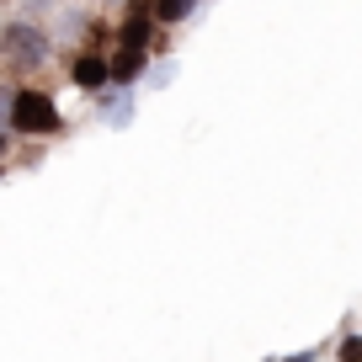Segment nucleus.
<instances>
[{"instance_id":"nucleus-6","label":"nucleus","mask_w":362,"mask_h":362,"mask_svg":"<svg viewBox=\"0 0 362 362\" xmlns=\"http://www.w3.org/2000/svg\"><path fill=\"white\" fill-rule=\"evenodd\" d=\"M341 362H362V341H357V336L341 341Z\"/></svg>"},{"instance_id":"nucleus-3","label":"nucleus","mask_w":362,"mask_h":362,"mask_svg":"<svg viewBox=\"0 0 362 362\" xmlns=\"http://www.w3.org/2000/svg\"><path fill=\"white\" fill-rule=\"evenodd\" d=\"M107 75H112V64H102V59H90V54H80V59H75V86L96 90Z\"/></svg>"},{"instance_id":"nucleus-2","label":"nucleus","mask_w":362,"mask_h":362,"mask_svg":"<svg viewBox=\"0 0 362 362\" xmlns=\"http://www.w3.org/2000/svg\"><path fill=\"white\" fill-rule=\"evenodd\" d=\"M6 54H11L16 64H33V59H43V54H48V37H37L27 22H16L11 33H6Z\"/></svg>"},{"instance_id":"nucleus-5","label":"nucleus","mask_w":362,"mask_h":362,"mask_svg":"<svg viewBox=\"0 0 362 362\" xmlns=\"http://www.w3.org/2000/svg\"><path fill=\"white\" fill-rule=\"evenodd\" d=\"M187 6H192V0H160V16H165V22H176Z\"/></svg>"},{"instance_id":"nucleus-1","label":"nucleus","mask_w":362,"mask_h":362,"mask_svg":"<svg viewBox=\"0 0 362 362\" xmlns=\"http://www.w3.org/2000/svg\"><path fill=\"white\" fill-rule=\"evenodd\" d=\"M11 128L16 134H54L59 112H54V102H48L43 90H22V96L11 102Z\"/></svg>"},{"instance_id":"nucleus-4","label":"nucleus","mask_w":362,"mask_h":362,"mask_svg":"<svg viewBox=\"0 0 362 362\" xmlns=\"http://www.w3.org/2000/svg\"><path fill=\"white\" fill-rule=\"evenodd\" d=\"M139 69H144V48H128L123 43V54L112 59V80H123V86H128V80H139Z\"/></svg>"}]
</instances>
